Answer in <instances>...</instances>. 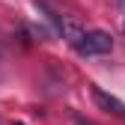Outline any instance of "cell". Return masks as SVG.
Returning <instances> with one entry per match:
<instances>
[{"instance_id": "cell-1", "label": "cell", "mask_w": 125, "mask_h": 125, "mask_svg": "<svg viewBox=\"0 0 125 125\" xmlns=\"http://www.w3.org/2000/svg\"><path fill=\"white\" fill-rule=\"evenodd\" d=\"M77 51L86 54V57H101V54H110L113 51V36L104 33V30H86Z\"/></svg>"}, {"instance_id": "cell-2", "label": "cell", "mask_w": 125, "mask_h": 125, "mask_svg": "<svg viewBox=\"0 0 125 125\" xmlns=\"http://www.w3.org/2000/svg\"><path fill=\"white\" fill-rule=\"evenodd\" d=\"M92 101H95L104 113H113V116H125V104L116 98V95H110V92H104L101 86H92Z\"/></svg>"}, {"instance_id": "cell-3", "label": "cell", "mask_w": 125, "mask_h": 125, "mask_svg": "<svg viewBox=\"0 0 125 125\" xmlns=\"http://www.w3.org/2000/svg\"><path fill=\"white\" fill-rule=\"evenodd\" d=\"M57 27H60L62 39H66L72 48H77V45H81V39H83V33H86V30L77 24V21H72V18H60V24H57Z\"/></svg>"}, {"instance_id": "cell-4", "label": "cell", "mask_w": 125, "mask_h": 125, "mask_svg": "<svg viewBox=\"0 0 125 125\" xmlns=\"http://www.w3.org/2000/svg\"><path fill=\"white\" fill-rule=\"evenodd\" d=\"M119 6H125V0H119Z\"/></svg>"}, {"instance_id": "cell-5", "label": "cell", "mask_w": 125, "mask_h": 125, "mask_svg": "<svg viewBox=\"0 0 125 125\" xmlns=\"http://www.w3.org/2000/svg\"><path fill=\"white\" fill-rule=\"evenodd\" d=\"M15 125H24V122H15Z\"/></svg>"}]
</instances>
